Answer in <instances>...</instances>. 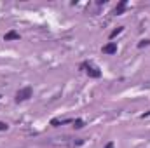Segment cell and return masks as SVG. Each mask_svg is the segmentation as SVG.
<instances>
[{"label":"cell","instance_id":"5b68a950","mask_svg":"<svg viewBox=\"0 0 150 148\" xmlns=\"http://www.w3.org/2000/svg\"><path fill=\"white\" fill-rule=\"evenodd\" d=\"M126 7H127V2H126V0L119 2V5H117V7L113 9V14H117V16H119V14H122V12L126 11Z\"/></svg>","mask_w":150,"mask_h":148},{"label":"cell","instance_id":"9c48e42d","mask_svg":"<svg viewBox=\"0 0 150 148\" xmlns=\"http://www.w3.org/2000/svg\"><path fill=\"white\" fill-rule=\"evenodd\" d=\"M147 45H150V40H142L140 44H138V47L142 49V47H147Z\"/></svg>","mask_w":150,"mask_h":148},{"label":"cell","instance_id":"277c9868","mask_svg":"<svg viewBox=\"0 0 150 148\" xmlns=\"http://www.w3.org/2000/svg\"><path fill=\"white\" fill-rule=\"evenodd\" d=\"M4 40L5 42H12V40H19V33L16 30H9L5 35H4Z\"/></svg>","mask_w":150,"mask_h":148},{"label":"cell","instance_id":"7a4b0ae2","mask_svg":"<svg viewBox=\"0 0 150 148\" xmlns=\"http://www.w3.org/2000/svg\"><path fill=\"white\" fill-rule=\"evenodd\" d=\"M80 68H84L86 73L89 75V77H93V78H100V77H101V72H100L94 65H91V63H82Z\"/></svg>","mask_w":150,"mask_h":148},{"label":"cell","instance_id":"6da1fadb","mask_svg":"<svg viewBox=\"0 0 150 148\" xmlns=\"http://www.w3.org/2000/svg\"><path fill=\"white\" fill-rule=\"evenodd\" d=\"M32 94H33V89H32V87H23V89H19V91L16 92V101H18V103H23V101L30 99Z\"/></svg>","mask_w":150,"mask_h":148},{"label":"cell","instance_id":"30bf717a","mask_svg":"<svg viewBox=\"0 0 150 148\" xmlns=\"http://www.w3.org/2000/svg\"><path fill=\"white\" fill-rule=\"evenodd\" d=\"M7 129H9V125H7L5 122H0V132H2V131H7Z\"/></svg>","mask_w":150,"mask_h":148},{"label":"cell","instance_id":"ba28073f","mask_svg":"<svg viewBox=\"0 0 150 148\" xmlns=\"http://www.w3.org/2000/svg\"><path fill=\"white\" fill-rule=\"evenodd\" d=\"M122 30H124V28H122V26H119V28H117V30H113L112 33H110V40H113V38L117 37V35H120V33H122Z\"/></svg>","mask_w":150,"mask_h":148},{"label":"cell","instance_id":"3957f363","mask_svg":"<svg viewBox=\"0 0 150 148\" xmlns=\"http://www.w3.org/2000/svg\"><path fill=\"white\" fill-rule=\"evenodd\" d=\"M103 54H108V56H112V54H117V42H108L107 45H103Z\"/></svg>","mask_w":150,"mask_h":148},{"label":"cell","instance_id":"8fae6325","mask_svg":"<svg viewBox=\"0 0 150 148\" xmlns=\"http://www.w3.org/2000/svg\"><path fill=\"white\" fill-rule=\"evenodd\" d=\"M113 147H115V143H113V141H108V143L105 145V148H113Z\"/></svg>","mask_w":150,"mask_h":148},{"label":"cell","instance_id":"52a82bcc","mask_svg":"<svg viewBox=\"0 0 150 148\" xmlns=\"http://www.w3.org/2000/svg\"><path fill=\"white\" fill-rule=\"evenodd\" d=\"M72 124H74L75 129H82L84 127V120L82 118H75V120H72Z\"/></svg>","mask_w":150,"mask_h":148},{"label":"cell","instance_id":"8992f818","mask_svg":"<svg viewBox=\"0 0 150 148\" xmlns=\"http://www.w3.org/2000/svg\"><path fill=\"white\" fill-rule=\"evenodd\" d=\"M70 122H72L70 118H67V120H58V118H52V120H51V125L58 127V125H63V124H70Z\"/></svg>","mask_w":150,"mask_h":148}]
</instances>
